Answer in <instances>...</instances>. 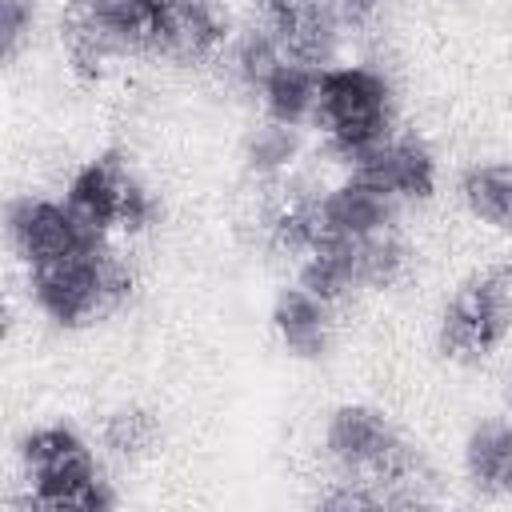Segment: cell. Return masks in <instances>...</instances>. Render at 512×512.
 Wrapping results in <instances>:
<instances>
[{
	"mask_svg": "<svg viewBox=\"0 0 512 512\" xmlns=\"http://www.w3.org/2000/svg\"><path fill=\"white\" fill-rule=\"evenodd\" d=\"M16 464L28 508L104 512L120 500L112 476L104 472V452L68 420L28 424L16 440Z\"/></svg>",
	"mask_w": 512,
	"mask_h": 512,
	"instance_id": "cell-1",
	"label": "cell"
},
{
	"mask_svg": "<svg viewBox=\"0 0 512 512\" xmlns=\"http://www.w3.org/2000/svg\"><path fill=\"white\" fill-rule=\"evenodd\" d=\"M136 292V268L112 240L80 248L40 268H24V296L40 320L60 332L92 328L100 316L124 308Z\"/></svg>",
	"mask_w": 512,
	"mask_h": 512,
	"instance_id": "cell-2",
	"label": "cell"
},
{
	"mask_svg": "<svg viewBox=\"0 0 512 512\" xmlns=\"http://www.w3.org/2000/svg\"><path fill=\"white\" fill-rule=\"evenodd\" d=\"M324 152L344 168L364 148L396 132V84L372 60H348L320 68V100L312 120Z\"/></svg>",
	"mask_w": 512,
	"mask_h": 512,
	"instance_id": "cell-3",
	"label": "cell"
},
{
	"mask_svg": "<svg viewBox=\"0 0 512 512\" xmlns=\"http://www.w3.org/2000/svg\"><path fill=\"white\" fill-rule=\"evenodd\" d=\"M164 0H68L60 40L68 64L84 76H100L124 56H152Z\"/></svg>",
	"mask_w": 512,
	"mask_h": 512,
	"instance_id": "cell-4",
	"label": "cell"
},
{
	"mask_svg": "<svg viewBox=\"0 0 512 512\" xmlns=\"http://www.w3.org/2000/svg\"><path fill=\"white\" fill-rule=\"evenodd\" d=\"M512 336V272L488 268L468 276L436 316V344L456 364L496 356Z\"/></svg>",
	"mask_w": 512,
	"mask_h": 512,
	"instance_id": "cell-5",
	"label": "cell"
},
{
	"mask_svg": "<svg viewBox=\"0 0 512 512\" xmlns=\"http://www.w3.org/2000/svg\"><path fill=\"white\" fill-rule=\"evenodd\" d=\"M4 236L20 268H40V264H52L60 256H72L80 248L108 240L92 232L68 208L64 196H48V192H16L4 208Z\"/></svg>",
	"mask_w": 512,
	"mask_h": 512,
	"instance_id": "cell-6",
	"label": "cell"
},
{
	"mask_svg": "<svg viewBox=\"0 0 512 512\" xmlns=\"http://www.w3.org/2000/svg\"><path fill=\"white\" fill-rule=\"evenodd\" d=\"M348 176L372 184L392 204H428L440 188V156L436 148L416 132H388L372 148H364L356 160L344 164Z\"/></svg>",
	"mask_w": 512,
	"mask_h": 512,
	"instance_id": "cell-7",
	"label": "cell"
},
{
	"mask_svg": "<svg viewBox=\"0 0 512 512\" xmlns=\"http://www.w3.org/2000/svg\"><path fill=\"white\" fill-rule=\"evenodd\" d=\"M304 208H308L316 244H328V240L360 244V240H372L380 232H392L396 216H400V204H392L384 192H376L372 184H364L348 172L324 188H308Z\"/></svg>",
	"mask_w": 512,
	"mask_h": 512,
	"instance_id": "cell-8",
	"label": "cell"
},
{
	"mask_svg": "<svg viewBox=\"0 0 512 512\" xmlns=\"http://www.w3.org/2000/svg\"><path fill=\"white\" fill-rule=\"evenodd\" d=\"M236 24L224 0H164L152 56L172 64H212L224 56Z\"/></svg>",
	"mask_w": 512,
	"mask_h": 512,
	"instance_id": "cell-9",
	"label": "cell"
},
{
	"mask_svg": "<svg viewBox=\"0 0 512 512\" xmlns=\"http://www.w3.org/2000/svg\"><path fill=\"white\" fill-rule=\"evenodd\" d=\"M136 172L128 168V160L112 156V152H100V156H88L80 160L60 196L68 200V208L100 236L112 240V232H120V212H124V200H128V188H132Z\"/></svg>",
	"mask_w": 512,
	"mask_h": 512,
	"instance_id": "cell-10",
	"label": "cell"
},
{
	"mask_svg": "<svg viewBox=\"0 0 512 512\" xmlns=\"http://www.w3.org/2000/svg\"><path fill=\"white\" fill-rule=\"evenodd\" d=\"M268 328L276 336V344L284 348V356L316 364L332 352L336 340V304L320 300L316 292H308L304 284H284L272 296L268 308Z\"/></svg>",
	"mask_w": 512,
	"mask_h": 512,
	"instance_id": "cell-11",
	"label": "cell"
},
{
	"mask_svg": "<svg viewBox=\"0 0 512 512\" xmlns=\"http://www.w3.org/2000/svg\"><path fill=\"white\" fill-rule=\"evenodd\" d=\"M460 472L480 496H512V416H484L464 432Z\"/></svg>",
	"mask_w": 512,
	"mask_h": 512,
	"instance_id": "cell-12",
	"label": "cell"
},
{
	"mask_svg": "<svg viewBox=\"0 0 512 512\" xmlns=\"http://www.w3.org/2000/svg\"><path fill=\"white\" fill-rule=\"evenodd\" d=\"M268 28L280 36L288 60H300L308 68H328V64H336L344 56L348 24L332 8V0H312L308 8H300L288 20L268 24Z\"/></svg>",
	"mask_w": 512,
	"mask_h": 512,
	"instance_id": "cell-13",
	"label": "cell"
},
{
	"mask_svg": "<svg viewBox=\"0 0 512 512\" xmlns=\"http://www.w3.org/2000/svg\"><path fill=\"white\" fill-rule=\"evenodd\" d=\"M456 200L480 228L512 240V160H468L456 176Z\"/></svg>",
	"mask_w": 512,
	"mask_h": 512,
	"instance_id": "cell-14",
	"label": "cell"
},
{
	"mask_svg": "<svg viewBox=\"0 0 512 512\" xmlns=\"http://www.w3.org/2000/svg\"><path fill=\"white\" fill-rule=\"evenodd\" d=\"M316 100H320V68H308L300 60H284L256 92V108L264 120L304 128V132L316 120Z\"/></svg>",
	"mask_w": 512,
	"mask_h": 512,
	"instance_id": "cell-15",
	"label": "cell"
},
{
	"mask_svg": "<svg viewBox=\"0 0 512 512\" xmlns=\"http://www.w3.org/2000/svg\"><path fill=\"white\" fill-rule=\"evenodd\" d=\"M284 60H288V52H284L280 36H276L268 24H260V20L240 24V28L232 32L224 56H220L228 80H232L244 96H252V100H256V92L264 88V80H268Z\"/></svg>",
	"mask_w": 512,
	"mask_h": 512,
	"instance_id": "cell-16",
	"label": "cell"
},
{
	"mask_svg": "<svg viewBox=\"0 0 512 512\" xmlns=\"http://www.w3.org/2000/svg\"><path fill=\"white\" fill-rule=\"evenodd\" d=\"M296 264V284H304L308 292H316L320 300L328 304H344L352 300L356 292H364L360 284V256H356V244H340V240H328V244H316L308 248Z\"/></svg>",
	"mask_w": 512,
	"mask_h": 512,
	"instance_id": "cell-17",
	"label": "cell"
},
{
	"mask_svg": "<svg viewBox=\"0 0 512 512\" xmlns=\"http://www.w3.org/2000/svg\"><path fill=\"white\" fill-rule=\"evenodd\" d=\"M300 156H304V128H288V124H276V120H264V116L248 128L244 148H240L244 168L264 184H276V180L292 176Z\"/></svg>",
	"mask_w": 512,
	"mask_h": 512,
	"instance_id": "cell-18",
	"label": "cell"
},
{
	"mask_svg": "<svg viewBox=\"0 0 512 512\" xmlns=\"http://www.w3.org/2000/svg\"><path fill=\"white\" fill-rule=\"evenodd\" d=\"M160 448V416L144 404H120L100 420V452L136 464Z\"/></svg>",
	"mask_w": 512,
	"mask_h": 512,
	"instance_id": "cell-19",
	"label": "cell"
},
{
	"mask_svg": "<svg viewBox=\"0 0 512 512\" xmlns=\"http://www.w3.org/2000/svg\"><path fill=\"white\" fill-rule=\"evenodd\" d=\"M356 256H360V284H364V292H388V288L404 284L408 272H412V248L404 244V236L396 228L380 232L372 240H360Z\"/></svg>",
	"mask_w": 512,
	"mask_h": 512,
	"instance_id": "cell-20",
	"label": "cell"
},
{
	"mask_svg": "<svg viewBox=\"0 0 512 512\" xmlns=\"http://www.w3.org/2000/svg\"><path fill=\"white\" fill-rule=\"evenodd\" d=\"M36 24H40L36 0H0V56H4V64H16L24 56V48L36 36Z\"/></svg>",
	"mask_w": 512,
	"mask_h": 512,
	"instance_id": "cell-21",
	"label": "cell"
},
{
	"mask_svg": "<svg viewBox=\"0 0 512 512\" xmlns=\"http://www.w3.org/2000/svg\"><path fill=\"white\" fill-rule=\"evenodd\" d=\"M392 4H400V0H332V8L340 12V20L348 24V32L376 24Z\"/></svg>",
	"mask_w": 512,
	"mask_h": 512,
	"instance_id": "cell-22",
	"label": "cell"
},
{
	"mask_svg": "<svg viewBox=\"0 0 512 512\" xmlns=\"http://www.w3.org/2000/svg\"><path fill=\"white\" fill-rule=\"evenodd\" d=\"M308 4L312 0H248L252 20H260V24H280V20H288L292 12L308 8Z\"/></svg>",
	"mask_w": 512,
	"mask_h": 512,
	"instance_id": "cell-23",
	"label": "cell"
},
{
	"mask_svg": "<svg viewBox=\"0 0 512 512\" xmlns=\"http://www.w3.org/2000/svg\"><path fill=\"white\" fill-rule=\"evenodd\" d=\"M504 404H508V412H512V368H508V376H504Z\"/></svg>",
	"mask_w": 512,
	"mask_h": 512,
	"instance_id": "cell-24",
	"label": "cell"
}]
</instances>
